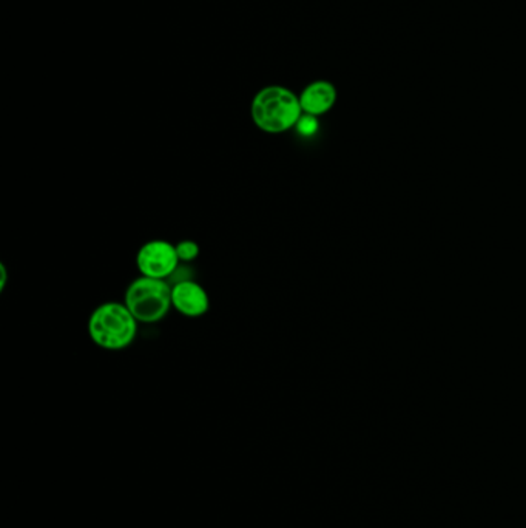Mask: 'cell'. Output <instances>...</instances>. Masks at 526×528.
Instances as JSON below:
<instances>
[{
	"label": "cell",
	"instance_id": "obj_9",
	"mask_svg": "<svg viewBox=\"0 0 526 528\" xmlns=\"http://www.w3.org/2000/svg\"><path fill=\"white\" fill-rule=\"evenodd\" d=\"M6 280H8V273H6V266L4 263H0V293L5 291Z\"/></svg>",
	"mask_w": 526,
	"mask_h": 528
},
{
	"label": "cell",
	"instance_id": "obj_6",
	"mask_svg": "<svg viewBox=\"0 0 526 528\" xmlns=\"http://www.w3.org/2000/svg\"><path fill=\"white\" fill-rule=\"evenodd\" d=\"M337 102V90L328 81H317L309 84L300 94L302 113L321 116L328 113Z\"/></svg>",
	"mask_w": 526,
	"mask_h": 528
},
{
	"label": "cell",
	"instance_id": "obj_1",
	"mask_svg": "<svg viewBox=\"0 0 526 528\" xmlns=\"http://www.w3.org/2000/svg\"><path fill=\"white\" fill-rule=\"evenodd\" d=\"M253 124L269 135L292 130L302 116L300 96L280 85L260 90L252 101Z\"/></svg>",
	"mask_w": 526,
	"mask_h": 528
},
{
	"label": "cell",
	"instance_id": "obj_4",
	"mask_svg": "<svg viewBox=\"0 0 526 528\" xmlns=\"http://www.w3.org/2000/svg\"><path fill=\"white\" fill-rule=\"evenodd\" d=\"M179 266L177 246L166 240L147 241L136 254V267L142 277L167 280Z\"/></svg>",
	"mask_w": 526,
	"mask_h": 528
},
{
	"label": "cell",
	"instance_id": "obj_3",
	"mask_svg": "<svg viewBox=\"0 0 526 528\" xmlns=\"http://www.w3.org/2000/svg\"><path fill=\"white\" fill-rule=\"evenodd\" d=\"M124 304L138 323H158L166 319L173 308L172 286L167 280L141 275L129 284Z\"/></svg>",
	"mask_w": 526,
	"mask_h": 528
},
{
	"label": "cell",
	"instance_id": "obj_7",
	"mask_svg": "<svg viewBox=\"0 0 526 528\" xmlns=\"http://www.w3.org/2000/svg\"><path fill=\"white\" fill-rule=\"evenodd\" d=\"M177 256L179 262H193L199 255V245L196 241L184 240L177 245Z\"/></svg>",
	"mask_w": 526,
	"mask_h": 528
},
{
	"label": "cell",
	"instance_id": "obj_5",
	"mask_svg": "<svg viewBox=\"0 0 526 528\" xmlns=\"http://www.w3.org/2000/svg\"><path fill=\"white\" fill-rule=\"evenodd\" d=\"M173 309L187 319H199L209 312V293L199 283L183 280L172 286Z\"/></svg>",
	"mask_w": 526,
	"mask_h": 528
},
{
	"label": "cell",
	"instance_id": "obj_8",
	"mask_svg": "<svg viewBox=\"0 0 526 528\" xmlns=\"http://www.w3.org/2000/svg\"><path fill=\"white\" fill-rule=\"evenodd\" d=\"M297 129L298 133L301 135V137H312L318 131V120L317 116L312 115H306V113H302L301 118L297 122Z\"/></svg>",
	"mask_w": 526,
	"mask_h": 528
},
{
	"label": "cell",
	"instance_id": "obj_2",
	"mask_svg": "<svg viewBox=\"0 0 526 528\" xmlns=\"http://www.w3.org/2000/svg\"><path fill=\"white\" fill-rule=\"evenodd\" d=\"M89 335L100 350H124L133 345L138 337V320L126 304L107 302L90 315Z\"/></svg>",
	"mask_w": 526,
	"mask_h": 528
}]
</instances>
